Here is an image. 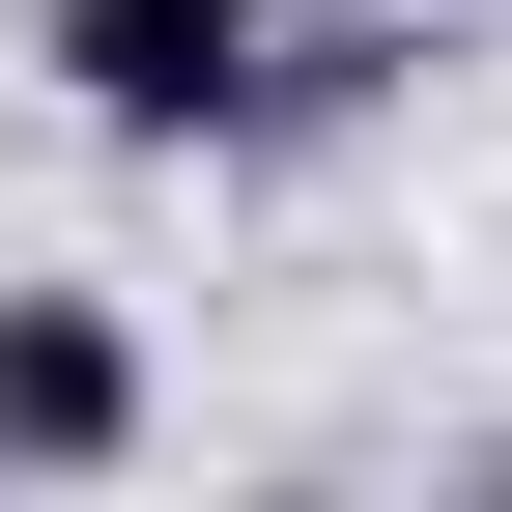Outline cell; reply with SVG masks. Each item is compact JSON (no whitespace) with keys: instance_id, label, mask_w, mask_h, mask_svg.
Listing matches in <instances>:
<instances>
[{"instance_id":"7a4b0ae2","label":"cell","mask_w":512,"mask_h":512,"mask_svg":"<svg viewBox=\"0 0 512 512\" xmlns=\"http://www.w3.org/2000/svg\"><path fill=\"white\" fill-rule=\"evenodd\" d=\"M143 427H171L143 313H114V285H0V484H114Z\"/></svg>"},{"instance_id":"3957f363","label":"cell","mask_w":512,"mask_h":512,"mask_svg":"<svg viewBox=\"0 0 512 512\" xmlns=\"http://www.w3.org/2000/svg\"><path fill=\"white\" fill-rule=\"evenodd\" d=\"M370 86H399V29H285V86H256V143H342Z\"/></svg>"},{"instance_id":"6da1fadb","label":"cell","mask_w":512,"mask_h":512,"mask_svg":"<svg viewBox=\"0 0 512 512\" xmlns=\"http://www.w3.org/2000/svg\"><path fill=\"white\" fill-rule=\"evenodd\" d=\"M29 57H57V114H86V143L228 171L256 86H285V0H29Z\"/></svg>"}]
</instances>
